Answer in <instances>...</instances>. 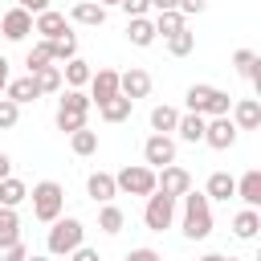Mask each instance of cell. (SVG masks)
Masks as SVG:
<instances>
[{"instance_id": "7dc6e473", "label": "cell", "mask_w": 261, "mask_h": 261, "mask_svg": "<svg viewBox=\"0 0 261 261\" xmlns=\"http://www.w3.org/2000/svg\"><path fill=\"white\" fill-rule=\"evenodd\" d=\"M94 4H102V8H110V4H118V0H94Z\"/></svg>"}, {"instance_id": "6da1fadb", "label": "cell", "mask_w": 261, "mask_h": 261, "mask_svg": "<svg viewBox=\"0 0 261 261\" xmlns=\"http://www.w3.org/2000/svg\"><path fill=\"white\" fill-rule=\"evenodd\" d=\"M184 237L188 241H204L212 232V208H208V196L204 192H184Z\"/></svg>"}, {"instance_id": "3957f363", "label": "cell", "mask_w": 261, "mask_h": 261, "mask_svg": "<svg viewBox=\"0 0 261 261\" xmlns=\"http://www.w3.org/2000/svg\"><path fill=\"white\" fill-rule=\"evenodd\" d=\"M82 237H86V228H82V220H77V216H65V220L57 216V220H53V228H49V241H45V245H49V253H53V257H69V253L82 245Z\"/></svg>"}, {"instance_id": "bcb514c9", "label": "cell", "mask_w": 261, "mask_h": 261, "mask_svg": "<svg viewBox=\"0 0 261 261\" xmlns=\"http://www.w3.org/2000/svg\"><path fill=\"white\" fill-rule=\"evenodd\" d=\"M200 261H228V257H220V253H204Z\"/></svg>"}, {"instance_id": "b9f144b4", "label": "cell", "mask_w": 261, "mask_h": 261, "mask_svg": "<svg viewBox=\"0 0 261 261\" xmlns=\"http://www.w3.org/2000/svg\"><path fill=\"white\" fill-rule=\"evenodd\" d=\"M69 257H73V261H98V253H94V249H86V245H77Z\"/></svg>"}, {"instance_id": "5b68a950", "label": "cell", "mask_w": 261, "mask_h": 261, "mask_svg": "<svg viewBox=\"0 0 261 261\" xmlns=\"http://www.w3.org/2000/svg\"><path fill=\"white\" fill-rule=\"evenodd\" d=\"M61 208H65V192H61V184L41 179V184L33 188V216L45 220V224H53V220L61 216Z\"/></svg>"}, {"instance_id": "e575fe53", "label": "cell", "mask_w": 261, "mask_h": 261, "mask_svg": "<svg viewBox=\"0 0 261 261\" xmlns=\"http://www.w3.org/2000/svg\"><path fill=\"white\" fill-rule=\"evenodd\" d=\"M24 65H29V73H37V69H45V65H53V57H49V41H37V45L29 49V57H24Z\"/></svg>"}, {"instance_id": "e0dca14e", "label": "cell", "mask_w": 261, "mask_h": 261, "mask_svg": "<svg viewBox=\"0 0 261 261\" xmlns=\"http://www.w3.org/2000/svg\"><path fill=\"white\" fill-rule=\"evenodd\" d=\"M257 65H261V57H257L253 49H237V53H232V69H237L241 77H249L253 86H261V69H257Z\"/></svg>"}, {"instance_id": "8d00e7d4", "label": "cell", "mask_w": 261, "mask_h": 261, "mask_svg": "<svg viewBox=\"0 0 261 261\" xmlns=\"http://www.w3.org/2000/svg\"><path fill=\"white\" fill-rule=\"evenodd\" d=\"M16 118H20V106H16V102H8V98H0V130L16 126Z\"/></svg>"}, {"instance_id": "c3c4849f", "label": "cell", "mask_w": 261, "mask_h": 261, "mask_svg": "<svg viewBox=\"0 0 261 261\" xmlns=\"http://www.w3.org/2000/svg\"><path fill=\"white\" fill-rule=\"evenodd\" d=\"M24 261H49V257H24Z\"/></svg>"}, {"instance_id": "ba28073f", "label": "cell", "mask_w": 261, "mask_h": 261, "mask_svg": "<svg viewBox=\"0 0 261 261\" xmlns=\"http://www.w3.org/2000/svg\"><path fill=\"white\" fill-rule=\"evenodd\" d=\"M155 192H163V196L179 200L184 192H192V175H188L184 167L167 163V167H159V171H155Z\"/></svg>"}, {"instance_id": "4dcf8cb0", "label": "cell", "mask_w": 261, "mask_h": 261, "mask_svg": "<svg viewBox=\"0 0 261 261\" xmlns=\"http://www.w3.org/2000/svg\"><path fill=\"white\" fill-rule=\"evenodd\" d=\"M49 57H53V61H73V57H77V37L65 33V37L49 41Z\"/></svg>"}, {"instance_id": "484cf974", "label": "cell", "mask_w": 261, "mask_h": 261, "mask_svg": "<svg viewBox=\"0 0 261 261\" xmlns=\"http://www.w3.org/2000/svg\"><path fill=\"white\" fill-rule=\"evenodd\" d=\"M90 73H94V69H90L82 57H73V61H65V65H61V82H69V90L86 86V82H90Z\"/></svg>"}, {"instance_id": "681fc988", "label": "cell", "mask_w": 261, "mask_h": 261, "mask_svg": "<svg viewBox=\"0 0 261 261\" xmlns=\"http://www.w3.org/2000/svg\"><path fill=\"white\" fill-rule=\"evenodd\" d=\"M228 261H237V257H228Z\"/></svg>"}, {"instance_id": "f546056e", "label": "cell", "mask_w": 261, "mask_h": 261, "mask_svg": "<svg viewBox=\"0 0 261 261\" xmlns=\"http://www.w3.org/2000/svg\"><path fill=\"white\" fill-rule=\"evenodd\" d=\"M16 241H20V220H16L12 208H0V249L16 245Z\"/></svg>"}, {"instance_id": "7c38bea8", "label": "cell", "mask_w": 261, "mask_h": 261, "mask_svg": "<svg viewBox=\"0 0 261 261\" xmlns=\"http://www.w3.org/2000/svg\"><path fill=\"white\" fill-rule=\"evenodd\" d=\"M118 94L122 98H147L151 94V73L147 69H126V73H118Z\"/></svg>"}, {"instance_id": "52a82bcc", "label": "cell", "mask_w": 261, "mask_h": 261, "mask_svg": "<svg viewBox=\"0 0 261 261\" xmlns=\"http://www.w3.org/2000/svg\"><path fill=\"white\" fill-rule=\"evenodd\" d=\"M171 220H175V200L163 196V192H151L147 208H143V224L151 232H163V228H171Z\"/></svg>"}, {"instance_id": "74e56055", "label": "cell", "mask_w": 261, "mask_h": 261, "mask_svg": "<svg viewBox=\"0 0 261 261\" xmlns=\"http://www.w3.org/2000/svg\"><path fill=\"white\" fill-rule=\"evenodd\" d=\"M118 8L135 20V16H147V8H151V0H118Z\"/></svg>"}, {"instance_id": "cb8c5ba5", "label": "cell", "mask_w": 261, "mask_h": 261, "mask_svg": "<svg viewBox=\"0 0 261 261\" xmlns=\"http://www.w3.org/2000/svg\"><path fill=\"white\" fill-rule=\"evenodd\" d=\"M69 16H73L77 24H102V20H106V8H102V4H94V0H77Z\"/></svg>"}, {"instance_id": "1f68e13d", "label": "cell", "mask_w": 261, "mask_h": 261, "mask_svg": "<svg viewBox=\"0 0 261 261\" xmlns=\"http://www.w3.org/2000/svg\"><path fill=\"white\" fill-rule=\"evenodd\" d=\"M122 224H126V216H122V208H114V204H106V208L98 212V228H102V232H110V237H114V232H122Z\"/></svg>"}, {"instance_id": "8992f818", "label": "cell", "mask_w": 261, "mask_h": 261, "mask_svg": "<svg viewBox=\"0 0 261 261\" xmlns=\"http://www.w3.org/2000/svg\"><path fill=\"white\" fill-rule=\"evenodd\" d=\"M114 188L118 192H126V196H151L155 192V171L147 167V163H126L118 175H114Z\"/></svg>"}, {"instance_id": "f6af8a7d", "label": "cell", "mask_w": 261, "mask_h": 261, "mask_svg": "<svg viewBox=\"0 0 261 261\" xmlns=\"http://www.w3.org/2000/svg\"><path fill=\"white\" fill-rule=\"evenodd\" d=\"M8 171H12V159L0 151V179H8Z\"/></svg>"}, {"instance_id": "ffe728a7", "label": "cell", "mask_w": 261, "mask_h": 261, "mask_svg": "<svg viewBox=\"0 0 261 261\" xmlns=\"http://www.w3.org/2000/svg\"><path fill=\"white\" fill-rule=\"evenodd\" d=\"M204 196H208V200H228V196H237V179H232L228 171H212Z\"/></svg>"}, {"instance_id": "60d3db41", "label": "cell", "mask_w": 261, "mask_h": 261, "mask_svg": "<svg viewBox=\"0 0 261 261\" xmlns=\"http://www.w3.org/2000/svg\"><path fill=\"white\" fill-rule=\"evenodd\" d=\"M126 261H163V257H159L155 249H130V253H126Z\"/></svg>"}, {"instance_id": "ac0fdd59", "label": "cell", "mask_w": 261, "mask_h": 261, "mask_svg": "<svg viewBox=\"0 0 261 261\" xmlns=\"http://www.w3.org/2000/svg\"><path fill=\"white\" fill-rule=\"evenodd\" d=\"M237 196L245 200V208H257V204H261V171H257V167L237 179Z\"/></svg>"}, {"instance_id": "d6986e66", "label": "cell", "mask_w": 261, "mask_h": 261, "mask_svg": "<svg viewBox=\"0 0 261 261\" xmlns=\"http://www.w3.org/2000/svg\"><path fill=\"white\" fill-rule=\"evenodd\" d=\"M4 90H8V102H16V106H24V102H37V98H41V94H37V82H33V73H29V77H16V82H8Z\"/></svg>"}, {"instance_id": "d4e9b609", "label": "cell", "mask_w": 261, "mask_h": 261, "mask_svg": "<svg viewBox=\"0 0 261 261\" xmlns=\"http://www.w3.org/2000/svg\"><path fill=\"white\" fill-rule=\"evenodd\" d=\"M126 37H130V45H139V49H147V45L155 41V24H151L147 16H135V20L126 24Z\"/></svg>"}, {"instance_id": "83f0119b", "label": "cell", "mask_w": 261, "mask_h": 261, "mask_svg": "<svg viewBox=\"0 0 261 261\" xmlns=\"http://www.w3.org/2000/svg\"><path fill=\"white\" fill-rule=\"evenodd\" d=\"M33 82H37V94H57V90H61V65H45V69H37Z\"/></svg>"}, {"instance_id": "f35d334b", "label": "cell", "mask_w": 261, "mask_h": 261, "mask_svg": "<svg viewBox=\"0 0 261 261\" xmlns=\"http://www.w3.org/2000/svg\"><path fill=\"white\" fill-rule=\"evenodd\" d=\"M24 257H29V253H24V245H20V241H16V245H4V249H0V261H24Z\"/></svg>"}, {"instance_id": "5bb4252c", "label": "cell", "mask_w": 261, "mask_h": 261, "mask_svg": "<svg viewBox=\"0 0 261 261\" xmlns=\"http://www.w3.org/2000/svg\"><path fill=\"white\" fill-rule=\"evenodd\" d=\"M118 94V73L114 69H98V73H90V98L102 106V102H110Z\"/></svg>"}, {"instance_id": "603a6c76", "label": "cell", "mask_w": 261, "mask_h": 261, "mask_svg": "<svg viewBox=\"0 0 261 261\" xmlns=\"http://www.w3.org/2000/svg\"><path fill=\"white\" fill-rule=\"evenodd\" d=\"M257 228H261L257 208H245V212H237V216H232V232H237L241 241H253V237H257Z\"/></svg>"}, {"instance_id": "8fae6325", "label": "cell", "mask_w": 261, "mask_h": 261, "mask_svg": "<svg viewBox=\"0 0 261 261\" xmlns=\"http://www.w3.org/2000/svg\"><path fill=\"white\" fill-rule=\"evenodd\" d=\"M33 33V16L24 12V8H8L4 16H0V37L4 41H24Z\"/></svg>"}, {"instance_id": "30bf717a", "label": "cell", "mask_w": 261, "mask_h": 261, "mask_svg": "<svg viewBox=\"0 0 261 261\" xmlns=\"http://www.w3.org/2000/svg\"><path fill=\"white\" fill-rule=\"evenodd\" d=\"M143 159H147L151 171H155V167H167V163H175V143H171L167 135H151V139L143 143Z\"/></svg>"}, {"instance_id": "44dd1931", "label": "cell", "mask_w": 261, "mask_h": 261, "mask_svg": "<svg viewBox=\"0 0 261 261\" xmlns=\"http://www.w3.org/2000/svg\"><path fill=\"white\" fill-rule=\"evenodd\" d=\"M130 106H135L130 98H122V94H114L110 102H102V106H98V114H102L106 122H126V118H130Z\"/></svg>"}, {"instance_id": "4fadbf2b", "label": "cell", "mask_w": 261, "mask_h": 261, "mask_svg": "<svg viewBox=\"0 0 261 261\" xmlns=\"http://www.w3.org/2000/svg\"><path fill=\"white\" fill-rule=\"evenodd\" d=\"M33 33H41V41H57V37H65V33H69V24H65V16H61V12L45 8V12L33 20Z\"/></svg>"}, {"instance_id": "f1b7e54d", "label": "cell", "mask_w": 261, "mask_h": 261, "mask_svg": "<svg viewBox=\"0 0 261 261\" xmlns=\"http://www.w3.org/2000/svg\"><path fill=\"white\" fill-rule=\"evenodd\" d=\"M175 122H179V110H175V106H155V110H151V130H155V135L175 130Z\"/></svg>"}, {"instance_id": "ee69618b", "label": "cell", "mask_w": 261, "mask_h": 261, "mask_svg": "<svg viewBox=\"0 0 261 261\" xmlns=\"http://www.w3.org/2000/svg\"><path fill=\"white\" fill-rule=\"evenodd\" d=\"M4 86H8V57L0 53V94H4Z\"/></svg>"}, {"instance_id": "7bdbcfd3", "label": "cell", "mask_w": 261, "mask_h": 261, "mask_svg": "<svg viewBox=\"0 0 261 261\" xmlns=\"http://www.w3.org/2000/svg\"><path fill=\"white\" fill-rule=\"evenodd\" d=\"M155 12H179V0H151Z\"/></svg>"}, {"instance_id": "7402d4cb", "label": "cell", "mask_w": 261, "mask_h": 261, "mask_svg": "<svg viewBox=\"0 0 261 261\" xmlns=\"http://www.w3.org/2000/svg\"><path fill=\"white\" fill-rule=\"evenodd\" d=\"M204 122H208V118H200V114H179L175 130H179L184 143H204Z\"/></svg>"}, {"instance_id": "277c9868", "label": "cell", "mask_w": 261, "mask_h": 261, "mask_svg": "<svg viewBox=\"0 0 261 261\" xmlns=\"http://www.w3.org/2000/svg\"><path fill=\"white\" fill-rule=\"evenodd\" d=\"M86 114H90V94L65 90V98H61V106H57V130H65V135L82 130V126H86Z\"/></svg>"}, {"instance_id": "836d02e7", "label": "cell", "mask_w": 261, "mask_h": 261, "mask_svg": "<svg viewBox=\"0 0 261 261\" xmlns=\"http://www.w3.org/2000/svg\"><path fill=\"white\" fill-rule=\"evenodd\" d=\"M69 147H73V155H94V151H98V135L82 126V130L69 135Z\"/></svg>"}, {"instance_id": "9a60e30c", "label": "cell", "mask_w": 261, "mask_h": 261, "mask_svg": "<svg viewBox=\"0 0 261 261\" xmlns=\"http://www.w3.org/2000/svg\"><path fill=\"white\" fill-rule=\"evenodd\" d=\"M232 126L237 130H257L261 126V102L257 98H241L232 106Z\"/></svg>"}, {"instance_id": "7a4b0ae2", "label": "cell", "mask_w": 261, "mask_h": 261, "mask_svg": "<svg viewBox=\"0 0 261 261\" xmlns=\"http://www.w3.org/2000/svg\"><path fill=\"white\" fill-rule=\"evenodd\" d=\"M232 110V98L216 86H188V114H200V118H220Z\"/></svg>"}, {"instance_id": "d590c367", "label": "cell", "mask_w": 261, "mask_h": 261, "mask_svg": "<svg viewBox=\"0 0 261 261\" xmlns=\"http://www.w3.org/2000/svg\"><path fill=\"white\" fill-rule=\"evenodd\" d=\"M192 45H196V37H192L188 29H179L175 37H167V49H171V57H188V53H192Z\"/></svg>"}, {"instance_id": "ab89813d", "label": "cell", "mask_w": 261, "mask_h": 261, "mask_svg": "<svg viewBox=\"0 0 261 261\" xmlns=\"http://www.w3.org/2000/svg\"><path fill=\"white\" fill-rule=\"evenodd\" d=\"M16 8H24L29 16H41V12L49 8V0H16Z\"/></svg>"}, {"instance_id": "9c48e42d", "label": "cell", "mask_w": 261, "mask_h": 261, "mask_svg": "<svg viewBox=\"0 0 261 261\" xmlns=\"http://www.w3.org/2000/svg\"><path fill=\"white\" fill-rule=\"evenodd\" d=\"M204 143L216 147V151H228V147L237 143V126H232V118H228V114L208 118V122H204Z\"/></svg>"}, {"instance_id": "d6a6232c", "label": "cell", "mask_w": 261, "mask_h": 261, "mask_svg": "<svg viewBox=\"0 0 261 261\" xmlns=\"http://www.w3.org/2000/svg\"><path fill=\"white\" fill-rule=\"evenodd\" d=\"M151 24H155V37H159V33H163V37H175V33L184 29V12H159Z\"/></svg>"}, {"instance_id": "2e32d148", "label": "cell", "mask_w": 261, "mask_h": 261, "mask_svg": "<svg viewBox=\"0 0 261 261\" xmlns=\"http://www.w3.org/2000/svg\"><path fill=\"white\" fill-rule=\"evenodd\" d=\"M86 192H90L98 204H110V200L118 196V188H114V175H110V171H94V175L86 179Z\"/></svg>"}, {"instance_id": "4316f807", "label": "cell", "mask_w": 261, "mask_h": 261, "mask_svg": "<svg viewBox=\"0 0 261 261\" xmlns=\"http://www.w3.org/2000/svg\"><path fill=\"white\" fill-rule=\"evenodd\" d=\"M29 196V188L16 179V175H8V179H0V208H16L20 200Z\"/></svg>"}]
</instances>
